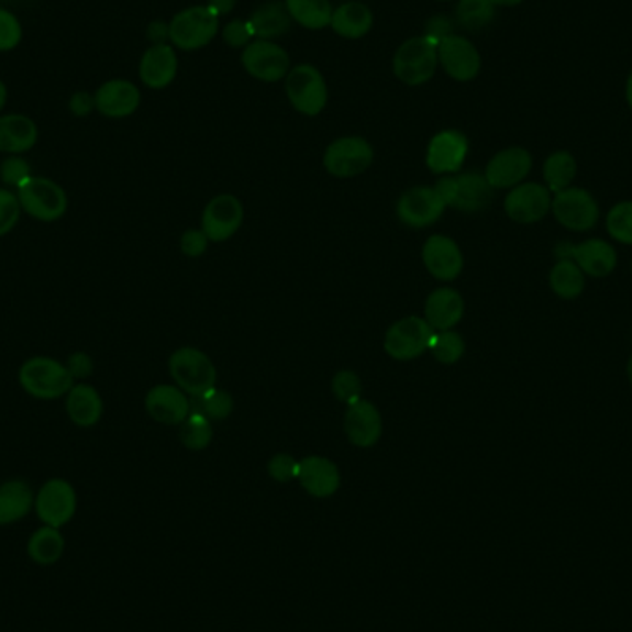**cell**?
<instances>
[{
	"label": "cell",
	"mask_w": 632,
	"mask_h": 632,
	"mask_svg": "<svg viewBox=\"0 0 632 632\" xmlns=\"http://www.w3.org/2000/svg\"><path fill=\"white\" fill-rule=\"evenodd\" d=\"M19 385L26 395L37 400H58L75 387L69 368L53 357H30L19 368Z\"/></svg>",
	"instance_id": "cell-1"
},
{
	"label": "cell",
	"mask_w": 632,
	"mask_h": 632,
	"mask_svg": "<svg viewBox=\"0 0 632 632\" xmlns=\"http://www.w3.org/2000/svg\"><path fill=\"white\" fill-rule=\"evenodd\" d=\"M436 69H439L436 45L425 35H414L411 40L403 41L392 59L396 78L409 88H420L433 80Z\"/></svg>",
	"instance_id": "cell-2"
},
{
	"label": "cell",
	"mask_w": 632,
	"mask_h": 632,
	"mask_svg": "<svg viewBox=\"0 0 632 632\" xmlns=\"http://www.w3.org/2000/svg\"><path fill=\"white\" fill-rule=\"evenodd\" d=\"M173 47L192 53L208 47L221 32V18L208 7H191L176 13L168 23Z\"/></svg>",
	"instance_id": "cell-3"
},
{
	"label": "cell",
	"mask_w": 632,
	"mask_h": 632,
	"mask_svg": "<svg viewBox=\"0 0 632 632\" xmlns=\"http://www.w3.org/2000/svg\"><path fill=\"white\" fill-rule=\"evenodd\" d=\"M24 213L40 222H56L67 213V192L64 187L41 176H30L15 189Z\"/></svg>",
	"instance_id": "cell-4"
},
{
	"label": "cell",
	"mask_w": 632,
	"mask_h": 632,
	"mask_svg": "<svg viewBox=\"0 0 632 632\" xmlns=\"http://www.w3.org/2000/svg\"><path fill=\"white\" fill-rule=\"evenodd\" d=\"M285 95L290 106L302 115L317 117L328 106V84L314 65L302 64L290 67L285 76Z\"/></svg>",
	"instance_id": "cell-5"
},
{
	"label": "cell",
	"mask_w": 632,
	"mask_h": 632,
	"mask_svg": "<svg viewBox=\"0 0 632 632\" xmlns=\"http://www.w3.org/2000/svg\"><path fill=\"white\" fill-rule=\"evenodd\" d=\"M444 203L463 213H479L492 202L494 189L485 175L465 173V175L446 176L435 186Z\"/></svg>",
	"instance_id": "cell-6"
},
{
	"label": "cell",
	"mask_w": 632,
	"mask_h": 632,
	"mask_svg": "<svg viewBox=\"0 0 632 632\" xmlns=\"http://www.w3.org/2000/svg\"><path fill=\"white\" fill-rule=\"evenodd\" d=\"M78 511V494L67 479L53 477L35 492L34 512L41 525L64 529Z\"/></svg>",
	"instance_id": "cell-7"
},
{
	"label": "cell",
	"mask_w": 632,
	"mask_h": 632,
	"mask_svg": "<svg viewBox=\"0 0 632 632\" xmlns=\"http://www.w3.org/2000/svg\"><path fill=\"white\" fill-rule=\"evenodd\" d=\"M552 213L561 226L575 233L590 232L598 226L601 217L592 192L574 186L553 195Z\"/></svg>",
	"instance_id": "cell-8"
},
{
	"label": "cell",
	"mask_w": 632,
	"mask_h": 632,
	"mask_svg": "<svg viewBox=\"0 0 632 632\" xmlns=\"http://www.w3.org/2000/svg\"><path fill=\"white\" fill-rule=\"evenodd\" d=\"M168 370L176 387L189 396H200L217 384V368L208 355L197 348L176 350L168 359Z\"/></svg>",
	"instance_id": "cell-9"
},
{
	"label": "cell",
	"mask_w": 632,
	"mask_h": 632,
	"mask_svg": "<svg viewBox=\"0 0 632 632\" xmlns=\"http://www.w3.org/2000/svg\"><path fill=\"white\" fill-rule=\"evenodd\" d=\"M555 256L557 262L572 259L590 278H607L618 267V252L603 239H588L579 244L564 241L555 246Z\"/></svg>",
	"instance_id": "cell-10"
},
{
	"label": "cell",
	"mask_w": 632,
	"mask_h": 632,
	"mask_svg": "<svg viewBox=\"0 0 632 632\" xmlns=\"http://www.w3.org/2000/svg\"><path fill=\"white\" fill-rule=\"evenodd\" d=\"M435 330L428 320L407 317L390 325L385 335V352L396 361H412L430 350Z\"/></svg>",
	"instance_id": "cell-11"
},
{
	"label": "cell",
	"mask_w": 632,
	"mask_h": 632,
	"mask_svg": "<svg viewBox=\"0 0 632 632\" xmlns=\"http://www.w3.org/2000/svg\"><path fill=\"white\" fill-rule=\"evenodd\" d=\"M241 64L252 78L274 84L289 75L290 56L281 45L268 40H254L243 48Z\"/></svg>",
	"instance_id": "cell-12"
},
{
	"label": "cell",
	"mask_w": 632,
	"mask_h": 632,
	"mask_svg": "<svg viewBox=\"0 0 632 632\" xmlns=\"http://www.w3.org/2000/svg\"><path fill=\"white\" fill-rule=\"evenodd\" d=\"M374 162V148L363 137H341L324 152V167L335 178H354L365 173Z\"/></svg>",
	"instance_id": "cell-13"
},
{
	"label": "cell",
	"mask_w": 632,
	"mask_h": 632,
	"mask_svg": "<svg viewBox=\"0 0 632 632\" xmlns=\"http://www.w3.org/2000/svg\"><path fill=\"white\" fill-rule=\"evenodd\" d=\"M439 67L444 69L452 80H476L481 73V53L465 35L453 34L436 45Z\"/></svg>",
	"instance_id": "cell-14"
},
{
	"label": "cell",
	"mask_w": 632,
	"mask_h": 632,
	"mask_svg": "<svg viewBox=\"0 0 632 632\" xmlns=\"http://www.w3.org/2000/svg\"><path fill=\"white\" fill-rule=\"evenodd\" d=\"M553 195L536 181H523L512 187L505 198V213L518 224H534L552 211Z\"/></svg>",
	"instance_id": "cell-15"
},
{
	"label": "cell",
	"mask_w": 632,
	"mask_h": 632,
	"mask_svg": "<svg viewBox=\"0 0 632 632\" xmlns=\"http://www.w3.org/2000/svg\"><path fill=\"white\" fill-rule=\"evenodd\" d=\"M446 203L435 187H412L398 200V219L409 228H428L441 219Z\"/></svg>",
	"instance_id": "cell-16"
},
{
	"label": "cell",
	"mask_w": 632,
	"mask_h": 632,
	"mask_svg": "<svg viewBox=\"0 0 632 632\" xmlns=\"http://www.w3.org/2000/svg\"><path fill=\"white\" fill-rule=\"evenodd\" d=\"M533 168V156L523 146H509L488 162L485 178L492 189H512L528 178Z\"/></svg>",
	"instance_id": "cell-17"
},
{
	"label": "cell",
	"mask_w": 632,
	"mask_h": 632,
	"mask_svg": "<svg viewBox=\"0 0 632 632\" xmlns=\"http://www.w3.org/2000/svg\"><path fill=\"white\" fill-rule=\"evenodd\" d=\"M468 151L470 143L463 132L442 130L430 141L425 163L435 175H452L465 165Z\"/></svg>",
	"instance_id": "cell-18"
},
{
	"label": "cell",
	"mask_w": 632,
	"mask_h": 632,
	"mask_svg": "<svg viewBox=\"0 0 632 632\" xmlns=\"http://www.w3.org/2000/svg\"><path fill=\"white\" fill-rule=\"evenodd\" d=\"M243 203L233 195H219L203 209L202 232L209 241L222 243L233 237L243 224Z\"/></svg>",
	"instance_id": "cell-19"
},
{
	"label": "cell",
	"mask_w": 632,
	"mask_h": 632,
	"mask_svg": "<svg viewBox=\"0 0 632 632\" xmlns=\"http://www.w3.org/2000/svg\"><path fill=\"white\" fill-rule=\"evenodd\" d=\"M424 265L433 278L441 281H453L465 268V257L457 243L446 235H433L428 239L422 250Z\"/></svg>",
	"instance_id": "cell-20"
},
{
	"label": "cell",
	"mask_w": 632,
	"mask_h": 632,
	"mask_svg": "<svg viewBox=\"0 0 632 632\" xmlns=\"http://www.w3.org/2000/svg\"><path fill=\"white\" fill-rule=\"evenodd\" d=\"M344 431L354 446H374L384 433V422L377 407L363 398L348 406L344 414Z\"/></svg>",
	"instance_id": "cell-21"
},
{
	"label": "cell",
	"mask_w": 632,
	"mask_h": 632,
	"mask_svg": "<svg viewBox=\"0 0 632 632\" xmlns=\"http://www.w3.org/2000/svg\"><path fill=\"white\" fill-rule=\"evenodd\" d=\"M145 407L152 420L165 425H181L191 412L186 392L173 385H157L148 390Z\"/></svg>",
	"instance_id": "cell-22"
},
{
	"label": "cell",
	"mask_w": 632,
	"mask_h": 632,
	"mask_svg": "<svg viewBox=\"0 0 632 632\" xmlns=\"http://www.w3.org/2000/svg\"><path fill=\"white\" fill-rule=\"evenodd\" d=\"M140 104V88L129 80L106 81L95 93L97 111L108 119H124V117L134 115Z\"/></svg>",
	"instance_id": "cell-23"
},
{
	"label": "cell",
	"mask_w": 632,
	"mask_h": 632,
	"mask_svg": "<svg viewBox=\"0 0 632 632\" xmlns=\"http://www.w3.org/2000/svg\"><path fill=\"white\" fill-rule=\"evenodd\" d=\"M298 481L317 499L331 498L341 488V472L330 458L311 455L300 461Z\"/></svg>",
	"instance_id": "cell-24"
},
{
	"label": "cell",
	"mask_w": 632,
	"mask_h": 632,
	"mask_svg": "<svg viewBox=\"0 0 632 632\" xmlns=\"http://www.w3.org/2000/svg\"><path fill=\"white\" fill-rule=\"evenodd\" d=\"M178 75V56L173 45H152L140 62V78L148 89H165Z\"/></svg>",
	"instance_id": "cell-25"
},
{
	"label": "cell",
	"mask_w": 632,
	"mask_h": 632,
	"mask_svg": "<svg viewBox=\"0 0 632 632\" xmlns=\"http://www.w3.org/2000/svg\"><path fill=\"white\" fill-rule=\"evenodd\" d=\"M465 317V300L457 290L442 287L425 302V320L435 331H450Z\"/></svg>",
	"instance_id": "cell-26"
},
{
	"label": "cell",
	"mask_w": 632,
	"mask_h": 632,
	"mask_svg": "<svg viewBox=\"0 0 632 632\" xmlns=\"http://www.w3.org/2000/svg\"><path fill=\"white\" fill-rule=\"evenodd\" d=\"M65 411L73 424L78 428H93L104 414V401L99 390L88 384H78L65 396Z\"/></svg>",
	"instance_id": "cell-27"
},
{
	"label": "cell",
	"mask_w": 632,
	"mask_h": 632,
	"mask_svg": "<svg viewBox=\"0 0 632 632\" xmlns=\"http://www.w3.org/2000/svg\"><path fill=\"white\" fill-rule=\"evenodd\" d=\"M40 137V130L30 117L21 113L0 117V152L19 156L32 151Z\"/></svg>",
	"instance_id": "cell-28"
},
{
	"label": "cell",
	"mask_w": 632,
	"mask_h": 632,
	"mask_svg": "<svg viewBox=\"0 0 632 632\" xmlns=\"http://www.w3.org/2000/svg\"><path fill=\"white\" fill-rule=\"evenodd\" d=\"M35 492L24 479H8L0 485V528L19 523L34 511Z\"/></svg>",
	"instance_id": "cell-29"
},
{
	"label": "cell",
	"mask_w": 632,
	"mask_h": 632,
	"mask_svg": "<svg viewBox=\"0 0 632 632\" xmlns=\"http://www.w3.org/2000/svg\"><path fill=\"white\" fill-rule=\"evenodd\" d=\"M330 26L344 40H361L374 26V13L361 0H346L344 4L333 10Z\"/></svg>",
	"instance_id": "cell-30"
},
{
	"label": "cell",
	"mask_w": 632,
	"mask_h": 632,
	"mask_svg": "<svg viewBox=\"0 0 632 632\" xmlns=\"http://www.w3.org/2000/svg\"><path fill=\"white\" fill-rule=\"evenodd\" d=\"M65 547H67V542H65L62 529L41 525L29 536L26 555L35 566L48 568L64 558Z\"/></svg>",
	"instance_id": "cell-31"
},
{
	"label": "cell",
	"mask_w": 632,
	"mask_h": 632,
	"mask_svg": "<svg viewBox=\"0 0 632 632\" xmlns=\"http://www.w3.org/2000/svg\"><path fill=\"white\" fill-rule=\"evenodd\" d=\"M248 21L256 40H278L281 35L287 34L292 26V19L285 8V2H279V0H270L262 7H257L250 15Z\"/></svg>",
	"instance_id": "cell-32"
},
{
	"label": "cell",
	"mask_w": 632,
	"mask_h": 632,
	"mask_svg": "<svg viewBox=\"0 0 632 632\" xmlns=\"http://www.w3.org/2000/svg\"><path fill=\"white\" fill-rule=\"evenodd\" d=\"M284 2L292 23L308 30L328 29L335 10L331 0H284Z\"/></svg>",
	"instance_id": "cell-33"
},
{
	"label": "cell",
	"mask_w": 632,
	"mask_h": 632,
	"mask_svg": "<svg viewBox=\"0 0 632 632\" xmlns=\"http://www.w3.org/2000/svg\"><path fill=\"white\" fill-rule=\"evenodd\" d=\"M545 187L552 192L564 191L574 186L577 176V159L568 151L553 152L547 156L542 168Z\"/></svg>",
	"instance_id": "cell-34"
},
{
	"label": "cell",
	"mask_w": 632,
	"mask_h": 632,
	"mask_svg": "<svg viewBox=\"0 0 632 632\" xmlns=\"http://www.w3.org/2000/svg\"><path fill=\"white\" fill-rule=\"evenodd\" d=\"M550 285L561 300H575L585 290L586 276L572 259H558L550 273Z\"/></svg>",
	"instance_id": "cell-35"
},
{
	"label": "cell",
	"mask_w": 632,
	"mask_h": 632,
	"mask_svg": "<svg viewBox=\"0 0 632 632\" xmlns=\"http://www.w3.org/2000/svg\"><path fill=\"white\" fill-rule=\"evenodd\" d=\"M496 7L492 0H458L455 8V23L468 32H479L492 23Z\"/></svg>",
	"instance_id": "cell-36"
},
{
	"label": "cell",
	"mask_w": 632,
	"mask_h": 632,
	"mask_svg": "<svg viewBox=\"0 0 632 632\" xmlns=\"http://www.w3.org/2000/svg\"><path fill=\"white\" fill-rule=\"evenodd\" d=\"M189 403H191V412L202 414L208 420H224L233 411L232 396L224 390L215 389V387L203 392V395L191 396Z\"/></svg>",
	"instance_id": "cell-37"
},
{
	"label": "cell",
	"mask_w": 632,
	"mask_h": 632,
	"mask_svg": "<svg viewBox=\"0 0 632 632\" xmlns=\"http://www.w3.org/2000/svg\"><path fill=\"white\" fill-rule=\"evenodd\" d=\"M180 439L187 450L202 452L211 444V439H213L211 420L202 417V414H197V412H189L186 422L181 424Z\"/></svg>",
	"instance_id": "cell-38"
},
{
	"label": "cell",
	"mask_w": 632,
	"mask_h": 632,
	"mask_svg": "<svg viewBox=\"0 0 632 632\" xmlns=\"http://www.w3.org/2000/svg\"><path fill=\"white\" fill-rule=\"evenodd\" d=\"M465 339L457 331H435L431 339L430 352L442 365H455L465 355Z\"/></svg>",
	"instance_id": "cell-39"
},
{
	"label": "cell",
	"mask_w": 632,
	"mask_h": 632,
	"mask_svg": "<svg viewBox=\"0 0 632 632\" xmlns=\"http://www.w3.org/2000/svg\"><path fill=\"white\" fill-rule=\"evenodd\" d=\"M607 232L616 243L632 246V200H623L607 213Z\"/></svg>",
	"instance_id": "cell-40"
},
{
	"label": "cell",
	"mask_w": 632,
	"mask_h": 632,
	"mask_svg": "<svg viewBox=\"0 0 632 632\" xmlns=\"http://www.w3.org/2000/svg\"><path fill=\"white\" fill-rule=\"evenodd\" d=\"M331 390L336 396V400L343 401L346 406H352L355 401L361 400V379L352 370H341L331 381Z\"/></svg>",
	"instance_id": "cell-41"
},
{
	"label": "cell",
	"mask_w": 632,
	"mask_h": 632,
	"mask_svg": "<svg viewBox=\"0 0 632 632\" xmlns=\"http://www.w3.org/2000/svg\"><path fill=\"white\" fill-rule=\"evenodd\" d=\"M23 208L19 203L18 192L10 189H0V237L13 232L21 219Z\"/></svg>",
	"instance_id": "cell-42"
},
{
	"label": "cell",
	"mask_w": 632,
	"mask_h": 632,
	"mask_svg": "<svg viewBox=\"0 0 632 632\" xmlns=\"http://www.w3.org/2000/svg\"><path fill=\"white\" fill-rule=\"evenodd\" d=\"M221 35L228 47L232 48H246L252 41L256 40L248 19H232L230 23L222 26Z\"/></svg>",
	"instance_id": "cell-43"
},
{
	"label": "cell",
	"mask_w": 632,
	"mask_h": 632,
	"mask_svg": "<svg viewBox=\"0 0 632 632\" xmlns=\"http://www.w3.org/2000/svg\"><path fill=\"white\" fill-rule=\"evenodd\" d=\"M32 176L30 163L21 156H10L0 163V181L7 187L18 189L23 181Z\"/></svg>",
	"instance_id": "cell-44"
},
{
	"label": "cell",
	"mask_w": 632,
	"mask_h": 632,
	"mask_svg": "<svg viewBox=\"0 0 632 632\" xmlns=\"http://www.w3.org/2000/svg\"><path fill=\"white\" fill-rule=\"evenodd\" d=\"M23 40V29L12 12L0 8V53H8L18 47Z\"/></svg>",
	"instance_id": "cell-45"
},
{
	"label": "cell",
	"mask_w": 632,
	"mask_h": 632,
	"mask_svg": "<svg viewBox=\"0 0 632 632\" xmlns=\"http://www.w3.org/2000/svg\"><path fill=\"white\" fill-rule=\"evenodd\" d=\"M298 472H300V461L287 453H278L268 461V474L274 481L289 483L298 479Z\"/></svg>",
	"instance_id": "cell-46"
},
{
	"label": "cell",
	"mask_w": 632,
	"mask_h": 632,
	"mask_svg": "<svg viewBox=\"0 0 632 632\" xmlns=\"http://www.w3.org/2000/svg\"><path fill=\"white\" fill-rule=\"evenodd\" d=\"M455 26H457L455 19L450 18L446 13H436L433 18L428 19L424 34L422 35H425L428 40L433 41L435 45H439L441 41L455 34Z\"/></svg>",
	"instance_id": "cell-47"
},
{
	"label": "cell",
	"mask_w": 632,
	"mask_h": 632,
	"mask_svg": "<svg viewBox=\"0 0 632 632\" xmlns=\"http://www.w3.org/2000/svg\"><path fill=\"white\" fill-rule=\"evenodd\" d=\"M209 239L203 232L189 230L181 235L180 248L187 257H200L208 248Z\"/></svg>",
	"instance_id": "cell-48"
},
{
	"label": "cell",
	"mask_w": 632,
	"mask_h": 632,
	"mask_svg": "<svg viewBox=\"0 0 632 632\" xmlns=\"http://www.w3.org/2000/svg\"><path fill=\"white\" fill-rule=\"evenodd\" d=\"M67 368H69L70 376L75 377V379H86V377L93 374V359L86 352H75L67 359Z\"/></svg>",
	"instance_id": "cell-49"
},
{
	"label": "cell",
	"mask_w": 632,
	"mask_h": 632,
	"mask_svg": "<svg viewBox=\"0 0 632 632\" xmlns=\"http://www.w3.org/2000/svg\"><path fill=\"white\" fill-rule=\"evenodd\" d=\"M69 110L76 117L91 115L97 110L95 95L88 93V91H78V93L73 95L69 100Z\"/></svg>",
	"instance_id": "cell-50"
},
{
	"label": "cell",
	"mask_w": 632,
	"mask_h": 632,
	"mask_svg": "<svg viewBox=\"0 0 632 632\" xmlns=\"http://www.w3.org/2000/svg\"><path fill=\"white\" fill-rule=\"evenodd\" d=\"M146 37H148L152 45H167L168 41H170L168 23H165V21H154V23L148 24Z\"/></svg>",
	"instance_id": "cell-51"
},
{
	"label": "cell",
	"mask_w": 632,
	"mask_h": 632,
	"mask_svg": "<svg viewBox=\"0 0 632 632\" xmlns=\"http://www.w3.org/2000/svg\"><path fill=\"white\" fill-rule=\"evenodd\" d=\"M206 7L211 10V12L222 18V15H228V13H232L237 7V0H208V4Z\"/></svg>",
	"instance_id": "cell-52"
},
{
	"label": "cell",
	"mask_w": 632,
	"mask_h": 632,
	"mask_svg": "<svg viewBox=\"0 0 632 632\" xmlns=\"http://www.w3.org/2000/svg\"><path fill=\"white\" fill-rule=\"evenodd\" d=\"M523 0H492V4L496 8H514L520 7Z\"/></svg>",
	"instance_id": "cell-53"
},
{
	"label": "cell",
	"mask_w": 632,
	"mask_h": 632,
	"mask_svg": "<svg viewBox=\"0 0 632 632\" xmlns=\"http://www.w3.org/2000/svg\"><path fill=\"white\" fill-rule=\"evenodd\" d=\"M625 100H627V106H629V108H631V111H632V69H631V73H629V76H627Z\"/></svg>",
	"instance_id": "cell-54"
},
{
	"label": "cell",
	"mask_w": 632,
	"mask_h": 632,
	"mask_svg": "<svg viewBox=\"0 0 632 632\" xmlns=\"http://www.w3.org/2000/svg\"><path fill=\"white\" fill-rule=\"evenodd\" d=\"M7 100H8L7 84L0 80V111L4 110V106H7Z\"/></svg>",
	"instance_id": "cell-55"
},
{
	"label": "cell",
	"mask_w": 632,
	"mask_h": 632,
	"mask_svg": "<svg viewBox=\"0 0 632 632\" xmlns=\"http://www.w3.org/2000/svg\"><path fill=\"white\" fill-rule=\"evenodd\" d=\"M627 376H629V384H631L632 387V355L631 359H629V365H627Z\"/></svg>",
	"instance_id": "cell-56"
},
{
	"label": "cell",
	"mask_w": 632,
	"mask_h": 632,
	"mask_svg": "<svg viewBox=\"0 0 632 632\" xmlns=\"http://www.w3.org/2000/svg\"><path fill=\"white\" fill-rule=\"evenodd\" d=\"M442 2H446V0H442Z\"/></svg>",
	"instance_id": "cell-57"
},
{
	"label": "cell",
	"mask_w": 632,
	"mask_h": 632,
	"mask_svg": "<svg viewBox=\"0 0 632 632\" xmlns=\"http://www.w3.org/2000/svg\"><path fill=\"white\" fill-rule=\"evenodd\" d=\"M631 268H632V265H631Z\"/></svg>",
	"instance_id": "cell-58"
}]
</instances>
